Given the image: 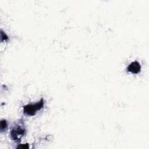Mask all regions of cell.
Returning a JSON list of instances; mask_svg holds the SVG:
<instances>
[{"label":"cell","mask_w":149,"mask_h":149,"mask_svg":"<svg viewBox=\"0 0 149 149\" xmlns=\"http://www.w3.org/2000/svg\"><path fill=\"white\" fill-rule=\"evenodd\" d=\"M44 107L43 99H41L40 101L34 104H27L23 107V112L24 114L29 116H33L36 112L41 109Z\"/></svg>","instance_id":"1"},{"label":"cell","mask_w":149,"mask_h":149,"mask_svg":"<svg viewBox=\"0 0 149 149\" xmlns=\"http://www.w3.org/2000/svg\"><path fill=\"white\" fill-rule=\"evenodd\" d=\"M26 130L24 127L17 126L16 127L13 128L11 132H10V136L13 140L15 141H19V140L20 139V138L24 136L25 134Z\"/></svg>","instance_id":"2"},{"label":"cell","mask_w":149,"mask_h":149,"mask_svg":"<svg viewBox=\"0 0 149 149\" xmlns=\"http://www.w3.org/2000/svg\"><path fill=\"white\" fill-rule=\"evenodd\" d=\"M141 66L137 61L132 62L127 68V71L133 74H137L140 72Z\"/></svg>","instance_id":"3"},{"label":"cell","mask_w":149,"mask_h":149,"mask_svg":"<svg viewBox=\"0 0 149 149\" xmlns=\"http://www.w3.org/2000/svg\"><path fill=\"white\" fill-rule=\"evenodd\" d=\"M6 126H7L6 121L5 120H2L1 121V131H3V130H5Z\"/></svg>","instance_id":"4"},{"label":"cell","mask_w":149,"mask_h":149,"mask_svg":"<svg viewBox=\"0 0 149 149\" xmlns=\"http://www.w3.org/2000/svg\"><path fill=\"white\" fill-rule=\"evenodd\" d=\"M29 148L28 144H19L17 146V148Z\"/></svg>","instance_id":"5"}]
</instances>
